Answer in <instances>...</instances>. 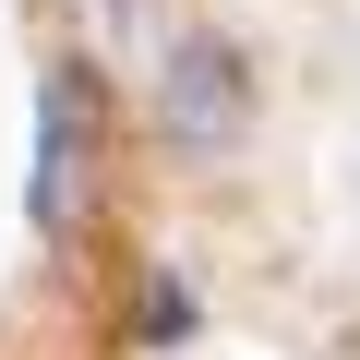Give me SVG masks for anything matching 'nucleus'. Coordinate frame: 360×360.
I'll return each mask as SVG.
<instances>
[{
	"mask_svg": "<svg viewBox=\"0 0 360 360\" xmlns=\"http://www.w3.org/2000/svg\"><path fill=\"white\" fill-rule=\"evenodd\" d=\"M264 120V72L229 25H193V37H168L156 60V96H144V132L180 156V168H229Z\"/></svg>",
	"mask_w": 360,
	"mask_h": 360,
	"instance_id": "nucleus-1",
	"label": "nucleus"
},
{
	"mask_svg": "<svg viewBox=\"0 0 360 360\" xmlns=\"http://www.w3.org/2000/svg\"><path fill=\"white\" fill-rule=\"evenodd\" d=\"M132 336H144V348H180V336H193V288H180V276H144V300H132Z\"/></svg>",
	"mask_w": 360,
	"mask_h": 360,
	"instance_id": "nucleus-3",
	"label": "nucleus"
},
{
	"mask_svg": "<svg viewBox=\"0 0 360 360\" xmlns=\"http://www.w3.org/2000/svg\"><path fill=\"white\" fill-rule=\"evenodd\" d=\"M96 144H108L96 72H84V60H49V72H37V229H49V240H72L84 205H96Z\"/></svg>",
	"mask_w": 360,
	"mask_h": 360,
	"instance_id": "nucleus-2",
	"label": "nucleus"
}]
</instances>
